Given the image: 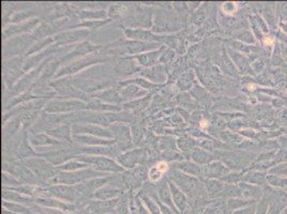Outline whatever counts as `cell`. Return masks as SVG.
<instances>
[{"instance_id": "cell-1", "label": "cell", "mask_w": 287, "mask_h": 214, "mask_svg": "<svg viewBox=\"0 0 287 214\" xmlns=\"http://www.w3.org/2000/svg\"><path fill=\"white\" fill-rule=\"evenodd\" d=\"M106 173L98 172L92 167L82 169L78 172H58L57 175L50 180V184H68V186H78L92 178L98 177H106Z\"/></svg>"}, {"instance_id": "cell-2", "label": "cell", "mask_w": 287, "mask_h": 214, "mask_svg": "<svg viewBox=\"0 0 287 214\" xmlns=\"http://www.w3.org/2000/svg\"><path fill=\"white\" fill-rule=\"evenodd\" d=\"M38 40L32 34H22L4 41V60L13 57H20L26 55L28 48L32 47Z\"/></svg>"}, {"instance_id": "cell-3", "label": "cell", "mask_w": 287, "mask_h": 214, "mask_svg": "<svg viewBox=\"0 0 287 214\" xmlns=\"http://www.w3.org/2000/svg\"><path fill=\"white\" fill-rule=\"evenodd\" d=\"M168 179L175 183L188 198H198L200 196L198 192L202 189V183L196 177L174 168L168 173Z\"/></svg>"}, {"instance_id": "cell-4", "label": "cell", "mask_w": 287, "mask_h": 214, "mask_svg": "<svg viewBox=\"0 0 287 214\" xmlns=\"http://www.w3.org/2000/svg\"><path fill=\"white\" fill-rule=\"evenodd\" d=\"M108 60V58L101 54H92L84 58L76 59V60L64 65L62 68L57 72V74L54 78L58 79V78H62V77L72 76L74 74H76V73L85 70L86 68H89V66L100 64Z\"/></svg>"}, {"instance_id": "cell-5", "label": "cell", "mask_w": 287, "mask_h": 214, "mask_svg": "<svg viewBox=\"0 0 287 214\" xmlns=\"http://www.w3.org/2000/svg\"><path fill=\"white\" fill-rule=\"evenodd\" d=\"M25 57H13L4 60L2 63V78L8 90L16 84L18 80L24 76L22 72V64L25 62Z\"/></svg>"}, {"instance_id": "cell-6", "label": "cell", "mask_w": 287, "mask_h": 214, "mask_svg": "<svg viewBox=\"0 0 287 214\" xmlns=\"http://www.w3.org/2000/svg\"><path fill=\"white\" fill-rule=\"evenodd\" d=\"M82 163L92 166L94 169L102 173H124V168L120 166L117 161L108 157H92V156H73Z\"/></svg>"}, {"instance_id": "cell-7", "label": "cell", "mask_w": 287, "mask_h": 214, "mask_svg": "<svg viewBox=\"0 0 287 214\" xmlns=\"http://www.w3.org/2000/svg\"><path fill=\"white\" fill-rule=\"evenodd\" d=\"M87 109V103L80 100H64V98H55L48 102L44 107V113L48 114H66L75 110Z\"/></svg>"}, {"instance_id": "cell-8", "label": "cell", "mask_w": 287, "mask_h": 214, "mask_svg": "<svg viewBox=\"0 0 287 214\" xmlns=\"http://www.w3.org/2000/svg\"><path fill=\"white\" fill-rule=\"evenodd\" d=\"M2 171L9 173L24 184H32L36 186L38 179L34 172L25 163H18V162H6L4 161Z\"/></svg>"}, {"instance_id": "cell-9", "label": "cell", "mask_w": 287, "mask_h": 214, "mask_svg": "<svg viewBox=\"0 0 287 214\" xmlns=\"http://www.w3.org/2000/svg\"><path fill=\"white\" fill-rule=\"evenodd\" d=\"M45 191L48 196L70 204L80 202L82 196L76 186H68V184H52V187L45 189Z\"/></svg>"}, {"instance_id": "cell-10", "label": "cell", "mask_w": 287, "mask_h": 214, "mask_svg": "<svg viewBox=\"0 0 287 214\" xmlns=\"http://www.w3.org/2000/svg\"><path fill=\"white\" fill-rule=\"evenodd\" d=\"M72 85L78 88V90L85 92L89 95H92V92H99L102 90L108 89L112 86L114 87V84L112 80L106 79H94L88 77H80V78H72L71 77Z\"/></svg>"}, {"instance_id": "cell-11", "label": "cell", "mask_w": 287, "mask_h": 214, "mask_svg": "<svg viewBox=\"0 0 287 214\" xmlns=\"http://www.w3.org/2000/svg\"><path fill=\"white\" fill-rule=\"evenodd\" d=\"M24 163L34 172L38 180L50 182V180L54 178L58 173L57 168L52 167V165L45 160L28 159L24 161Z\"/></svg>"}, {"instance_id": "cell-12", "label": "cell", "mask_w": 287, "mask_h": 214, "mask_svg": "<svg viewBox=\"0 0 287 214\" xmlns=\"http://www.w3.org/2000/svg\"><path fill=\"white\" fill-rule=\"evenodd\" d=\"M72 135H92L105 139H115L110 129L90 123H74L72 125Z\"/></svg>"}, {"instance_id": "cell-13", "label": "cell", "mask_w": 287, "mask_h": 214, "mask_svg": "<svg viewBox=\"0 0 287 214\" xmlns=\"http://www.w3.org/2000/svg\"><path fill=\"white\" fill-rule=\"evenodd\" d=\"M40 21L41 20L39 18L34 17L24 21V23L11 24L9 26H4L2 31V40L6 41L8 39L13 38V36L22 34H32L38 28V26H39Z\"/></svg>"}, {"instance_id": "cell-14", "label": "cell", "mask_w": 287, "mask_h": 214, "mask_svg": "<svg viewBox=\"0 0 287 214\" xmlns=\"http://www.w3.org/2000/svg\"><path fill=\"white\" fill-rule=\"evenodd\" d=\"M104 47L105 46H102V45H96V44H92L90 41H82L78 43L69 54L64 55L62 59H60V60H62V64L66 65L74 60H76V59L87 57V55L89 56L92 54H96V51H99L100 49Z\"/></svg>"}, {"instance_id": "cell-15", "label": "cell", "mask_w": 287, "mask_h": 214, "mask_svg": "<svg viewBox=\"0 0 287 214\" xmlns=\"http://www.w3.org/2000/svg\"><path fill=\"white\" fill-rule=\"evenodd\" d=\"M124 35L128 40L147 42V43H165L168 35H160L142 28H124Z\"/></svg>"}, {"instance_id": "cell-16", "label": "cell", "mask_w": 287, "mask_h": 214, "mask_svg": "<svg viewBox=\"0 0 287 214\" xmlns=\"http://www.w3.org/2000/svg\"><path fill=\"white\" fill-rule=\"evenodd\" d=\"M90 34V30L88 29H71V30H66L62 32H59L55 34L52 38H54L55 44L57 46H66L69 44H73L80 41H84L87 36Z\"/></svg>"}, {"instance_id": "cell-17", "label": "cell", "mask_w": 287, "mask_h": 214, "mask_svg": "<svg viewBox=\"0 0 287 214\" xmlns=\"http://www.w3.org/2000/svg\"><path fill=\"white\" fill-rule=\"evenodd\" d=\"M142 66L135 60L133 56H126L117 59L114 65V71L120 76H131L135 73H140Z\"/></svg>"}, {"instance_id": "cell-18", "label": "cell", "mask_w": 287, "mask_h": 214, "mask_svg": "<svg viewBox=\"0 0 287 214\" xmlns=\"http://www.w3.org/2000/svg\"><path fill=\"white\" fill-rule=\"evenodd\" d=\"M59 49H60L59 46H57L56 44H52V45H50L46 49L42 50L41 53H38L36 55L27 57L25 59L24 64H22V72H24V74H27V73L36 69L38 66H39L44 61L45 58H48L54 54H56Z\"/></svg>"}, {"instance_id": "cell-19", "label": "cell", "mask_w": 287, "mask_h": 214, "mask_svg": "<svg viewBox=\"0 0 287 214\" xmlns=\"http://www.w3.org/2000/svg\"><path fill=\"white\" fill-rule=\"evenodd\" d=\"M34 201L36 205H39L43 207V208H46V209H54V210L64 211V212L76 210V206H74L73 204L62 202L58 198L48 196V194L36 196L34 197Z\"/></svg>"}, {"instance_id": "cell-20", "label": "cell", "mask_w": 287, "mask_h": 214, "mask_svg": "<svg viewBox=\"0 0 287 214\" xmlns=\"http://www.w3.org/2000/svg\"><path fill=\"white\" fill-rule=\"evenodd\" d=\"M140 77L145 78L156 85H163L168 80V71H166L164 64L158 63L154 66H151V68L142 69L140 73Z\"/></svg>"}, {"instance_id": "cell-21", "label": "cell", "mask_w": 287, "mask_h": 214, "mask_svg": "<svg viewBox=\"0 0 287 214\" xmlns=\"http://www.w3.org/2000/svg\"><path fill=\"white\" fill-rule=\"evenodd\" d=\"M110 130L112 132V134H114L115 140L119 145L120 150H126V148H129L132 142V132L129 125L116 123L110 127Z\"/></svg>"}, {"instance_id": "cell-22", "label": "cell", "mask_w": 287, "mask_h": 214, "mask_svg": "<svg viewBox=\"0 0 287 214\" xmlns=\"http://www.w3.org/2000/svg\"><path fill=\"white\" fill-rule=\"evenodd\" d=\"M156 196L162 204L165 206H168L170 209H172L176 214H180L179 211L177 210L175 204L172 202V191L170 188V183L168 177L161 179L156 184Z\"/></svg>"}, {"instance_id": "cell-23", "label": "cell", "mask_w": 287, "mask_h": 214, "mask_svg": "<svg viewBox=\"0 0 287 214\" xmlns=\"http://www.w3.org/2000/svg\"><path fill=\"white\" fill-rule=\"evenodd\" d=\"M142 149H132L120 153L116 158L117 163L124 167V169H134L136 168L138 164L140 163L142 159Z\"/></svg>"}, {"instance_id": "cell-24", "label": "cell", "mask_w": 287, "mask_h": 214, "mask_svg": "<svg viewBox=\"0 0 287 214\" xmlns=\"http://www.w3.org/2000/svg\"><path fill=\"white\" fill-rule=\"evenodd\" d=\"M168 48L166 45H163L158 48L156 50H151V51H147V53H144L140 55H136V56H133L135 60L138 61V63L142 66L144 69H147V68H151V66H154L156 64L160 63V58L162 56V54L164 53V50Z\"/></svg>"}, {"instance_id": "cell-25", "label": "cell", "mask_w": 287, "mask_h": 214, "mask_svg": "<svg viewBox=\"0 0 287 214\" xmlns=\"http://www.w3.org/2000/svg\"><path fill=\"white\" fill-rule=\"evenodd\" d=\"M90 97H92V99L100 100L101 102L105 103V104L110 105H119L124 103V100L119 93V90H117L115 87H110L105 90L92 93Z\"/></svg>"}, {"instance_id": "cell-26", "label": "cell", "mask_w": 287, "mask_h": 214, "mask_svg": "<svg viewBox=\"0 0 287 214\" xmlns=\"http://www.w3.org/2000/svg\"><path fill=\"white\" fill-rule=\"evenodd\" d=\"M74 143L87 146V147H98V146H114L116 144L115 139H105L92 135H72Z\"/></svg>"}, {"instance_id": "cell-27", "label": "cell", "mask_w": 287, "mask_h": 214, "mask_svg": "<svg viewBox=\"0 0 287 214\" xmlns=\"http://www.w3.org/2000/svg\"><path fill=\"white\" fill-rule=\"evenodd\" d=\"M117 90H119V93L120 95H122L124 102V101L130 102V101L145 98L146 95L149 94V91L144 90L142 88H140V86L135 85V84H128Z\"/></svg>"}, {"instance_id": "cell-28", "label": "cell", "mask_w": 287, "mask_h": 214, "mask_svg": "<svg viewBox=\"0 0 287 214\" xmlns=\"http://www.w3.org/2000/svg\"><path fill=\"white\" fill-rule=\"evenodd\" d=\"M170 183V188L172 191V202L175 204L177 210L179 213H184L190 205H188V197L181 191L175 183L168 180Z\"/></svg>"}, {"instance_id": "cell-29", "label": "cell", "mask_w": 287, "mask_h": 214, "mask_svg": "<svg viewBox=\"0 0 287 214\" xmlns=\"http://www.w3.org/2000/svg\"><path fill=\"white\" fill-rule=\"evenodd\" d=\"M60 63H62V60H59V59L54 57V55L48 57L46 59V63H45V66L42 71L40 79L38 80L36 83L43 84L44 82H48V80L50 79L52 77H55L57 74V72L59 71L58 68H59Z\"/></svg>"}, {"instance_id": "cell-30", "label": "cell", "mask_w": 287, "mask_h": 214, "mask_svg": "<svg viewBox=\"0 0 287 214\" xmlns=\"http://www.w3.org/2000/svg\"><path fill=\"white\" fill-rule=\"evenodd\" d=\"M2 199L6 202H11V203H16L20 205H24L27 207H30V208H34L36 201L34 198L29 197L26 195H22L20 193H16V192L9 191V190H4L2 189Z\"/></svg>"}, {"instance_id": "cell-31", "label": "cell", "mask_w": 287, "mask_h": 214, "mask_svg": "<svg viewBox=\"0 0 287 214\" xmlns=\"http://www.w3.org/2000/svg\"><path fill=\"white\" fill-rule=\"evenodd\" d=\"M172 168L178 169V171H181L193 177L204 176V167L191 161L175 162V163L172 164Z\"/></svg>"}, {"instance_id": "cell-32", "label": "cell", "mask_w": 287, "mask_h": 214, "mask_svg": "<svg viewBox=\"0 0 287 214\" xmlns=\"http://www.w3.org/2000/svg\"><path fill=\"white\" fill-rule=\"evenodd\" d=\"M124 194V191L120 190L118 188H114L110 186H104L103 188L98 190L94 197L98 201L101 202H108V201H114V199L120 198Z\"/></svg>"}, {"instance_id": "cell-33", "label": "cell", "mask_w": 287, "mask_h": 214, "mask_svg": "<svg viewBox=\"0 0 287 214\" xmlns=\"http://www.w3.org/2000/svg\"><path fill=\"white\" fill-rule=\"evenodd\" d=\"M29 144L32 145L34 148L36 147H43V146H58V145H62V142H59V140L55 139L54 137H52L50 135H48V133L45 134V133H40V134H30L29 136Z\"/></svg>"}, {"instance_id": "cell-34", "label": "cell", "mask_w": 287, "mask_h": 214, "mask_svg": "<svg viewBox=\"0 0 287 214\" xmlns=\"http://www.w3.org/2000/svg\"><path fill=\"white\" fill-rule=\"evenodd\" d=\"M87 109L96 113H120L122 110V106L105 104L100 100L92 99L87 103Z\"/></svg>"}, {"instance_id": "cell-35", "label": "cell", "mask_w": 287, "mask_h": 214, "mask_svg": "<svg viewBox=\"0 0 287 214\" xmlns=\"http://www.w3.org/2000/svg\"><path fill=\"white\" fill-rule=\"evenodd\" d=\"M48 134L52 137H54L57 140H66V142H72V127L68 124H62L60 127L52 128L48 130Z\"/></svg>"}, {"instance_id": "cell-36", "label": "cell", "mask_w": 287, "mask_h": 214, "mask_svg": "<svg viewBox=\"0 0 287 214\" xmlns=\"http://www.w3.org/2000/svg\"><path fill=\"white\" fill-rule=\"evenodd\" d=\"M170 172V166L166 162H158V163L151 167L148 171V178L150 182L158 183L161 179H163V175Z\"/></svg>"}, {"instance_id": "cell-37", "label": "cell", "mask_w": 287, "mask_h": 214, "mask_svg": "<svg viewBox=\"0 0 287 214\" xmlns=\"http://www.w3.org/2000/svg\"><path fill=\"white\" fill-rule=\"evenodd\" d=\"M194 84H195L194 72L188 71V72H184V74H181L178 77L176 87H177V89H179L180 91L186 92V91L192 89V87L194 86Z\"/></svg>"}, {"instance_id": "cell-38", "label": "cell", "mask_w": 287, "mask_h": 214, "mask_svg": "<svg viewBox=\"0 0 287 214\" xmlns=\"http://www.w3.org/2000/svg\"><path fill=\"white\" fill-rule=\"evenodd\" d=\"M151 98H152V94L149 93L148 95H146L145 98L138 99V100L130 101V102H126V103H124L122 108H124L126 110H132V112H140V110L148 107L149 103L151 101Z\"/></svg>"}, {"instance_id": "cell-39", "label": "cell", "mask_w": 287, "mask_h": 214, "mask_svg": "<svg viewBox=\"0 0 287 214\" xmlns=\"http://www.w3.org/2000/svg\"><path fill=\"white\" fill-rule=\"evenodd\" d=\"M108 15L106 10H82L78 12V17L82 20H103L108 19Z\"/></svg>"}, {"instance_id": "cell-40", "label": "cell", "mask_w": 287, "mask_h": 214, "mask_svg": "<svg viewBox=\"0 0 287 214\" xmlns=\"http://www.w3.org/2000/svg\"><path fill=\"white\" fill-rule=\"evenodd\" d=\"M90 166L86 163H82V162L72 158L71 160L66 161V163L62 164L57 166V171L58 172H78V171H82V169H86L89 168Z\"/></svg>"}, {"instance_id": "cell-41", "label": "cell", "mask_w": 287, "mask_h": 214, "mask_svg": "<svg viewBox=\"0 0 287 214\" xmlns=\"http://www.w3.org/2000/svg\"><path fill=\"white\" fill-rule=\"evenodd\" d=\"M52 44H55V41H54V38H52V36H50V38L36 41L34 44V45L29 48V50L27 51L26 55H25V58L30 57V56H32V55H36L38 53H41L42 50L46 49L48 47L52 45Z\"/></svg>"}, {"instance_id": "cell-42", "label": "cell", "mask_w": 287, "mask_h": 214, "mask_svg": "<svg viewBox=\"0 0 287 214\" xmlns=\"http://www.w3.org/2000/svg\"><path fill=\"white\" fill-rule=\"evenodd\" d=\"M190 158L193 160L194 163L198 164V165H208L210 164V162L214 160V157L206 152L205 150L196 148L190 153Z\"/></svg>"}, {"instance_id": "cell-43", "label": "cell", "mask_w": 287, "mask_h": 214, "mask_svg": "<svg viewBox=\"0 0 287 214\" xmlns=\"http://www.w3.org/2000/svg\"><path fill=\"white\" fill-rule=\"evenodd\" d=\"M2 208L14 214H32L34 213V209L30 208V207L20 205L16 203L6 202V201L2 202Z\"/></svg>"}, {"instance_id": "cell-44", "label": "cell", "mask_w": 287, "mask_h": 214, "mask_svg": "<svg viewBox=\"0 0 287 214\" xmlns=\"http://www.w3.org/2000/svg\"><path fill=\"white\" fill-rule=\"evenodd\" d=\"M140 198L144 205L146 206V208L148 209L150 214H162L160 206H158V204L152 197H150L148 194H144L142 192V194H140Z\"/></svg>"}, {"instance_id": "cell-45", "label": "cell", "mask_w": 287, "mask_h": 214, "mask_svg": "<svg viewBox=\"0 0 287 214\" xmlns=\"http://www.w3.org/2000/svg\"><path fill=\"white\" fill-rule=\"evenodd\" d=\"M110 20H112V18L103 19V20H82V23L75 25V26H72L71 28L72 29L82 28V29H88V30H94V29H96V28H100L104 25L108 24Z\"/></svg>"}, {"instance_id": "cell-46", "label": "cell", "mask_w": 287, "mask_h": 214, "mask_svg": "<svg viewBox=\"0 0 287 214\" xmlns=\"http://www.w3.org/2000/svg\"><path fill=\"white\" fill-rule=\"evenodd\" d=\"M196 146H198V143L188 136H182L177 140V147L182 152L191 153L194 149H196Z\"/></svg>"}, {"instance_id": "cell-47", "label": "cell", "mask_w": 287, "mask_h": 214, "mask_svg": "<svg viewBox=\"0 0 287 214\" xmlns=\"http://www.w3.org/2000/svg\"><path fill=\"white\" fill-rule=\"evenodd\" d=\"M224 173V167L220 163H210L204 166V176L206 177H218Z\"/></svg>"}, {"instance_id": "cell-48", "label": "cell", "mask_w": 287, "mask_h": 214, "mask_svg": "<svg viewBox=\"0 0 287 214\" xmlns=\"http://www.w3.org/2000/svg\"><path fill=\"white\" fill-rule=\"evenodd\" d=\"M124 181L126 183V186L129 189H136L140 187L142 179L134 172L133 173L129 172L124 174Z\"/></svg>"}, {"instance_id": "cell-49", "label": "cell", "mask_w": 287, "mask_h": 214, "mask_svg": "<svg viewBox=\"0 0 287 214\" xmlns=\"http://www.w3.org/2000/svg\"><path fill=\"white\" fill-rule=\"evenodd\" d=\"M34 12L32 11H24V12H18L14 13L12 16L9 17V21L11 24H20L24 23V21L34 18Z\"/></svg>"}, {"instance_id": "cell-50", "label": "cell", "mask_w": 287, "mask_h": 214, "mask_svg": "<svg viewBox=\"0 0 287 214\" xmlns=\"http://www.w3.org/2000/svg\"><path fill=\"white\" fill-rule=\"evenodd\" d=\"M2 188L18 187V186H22V184H24V183H22L16 178V177H14L11 174L6 173V172H2Z\"/></svg>"}, {"instance_id": "cell-51", "label": "cell", "mask_w": 287, "mask_h": 214, "mask_svg": "<svg viewBox=\"0 0 287 214\" xmlns=\"http://www.w3.org/2000/svg\"><path fill=\"white\" fill-rule=\"evenodd\" d=\"M175 55H176V53L174 51V49L168 47L164 50V53L162 54V56L160 58V63L163 64V63L172 62L174 60V58H175Z\"/></svg>"}, {"instance_id": "cell-52", "label": "cell", "mask_w": 287, "mask_h": 214, "mask_svg": "<svg viewBox=\"0 0 287 214\" xmlns=\"http://www.w3.org/2000/svg\"><path fill=\"white\" fill-rule=\"evenodd\" d=\"M207 189L210 191V192H216V191H218L221 188V183L220 182H218L216 180H210V181H207Z\"/></svg>"}, {"instance_id": "cell-53", "label": "cell", "mask_w": 287, "mask_h": 214, "mask_svg": "<svg viewBox=\"0 0 287 214\" xmlns=\"http://www.w3.org/2000/svg\"><path fill=\"white\" fill-rule=\"evenodd\" d=\"M180 214H191V207H188V209L184 213H180Z\"/></svg>"}]
</instances>
